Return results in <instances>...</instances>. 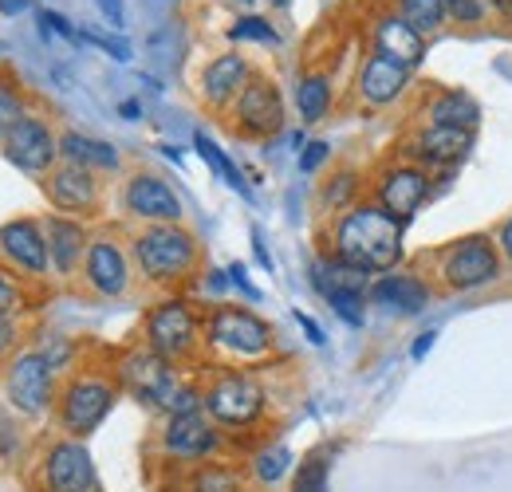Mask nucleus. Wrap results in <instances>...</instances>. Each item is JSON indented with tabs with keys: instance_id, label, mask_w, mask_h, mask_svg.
<instances>
[{
	"instance_id": "4be33fe9",
	"label": "nucleus",
	"mask_w": 512,
	"mask_h": 492,
	"mask_svg": "<svg viewBox=\"0 0 512 492\" xmlns=\"http://www.w3.org/2000/svg\"><path fill=\"white\" fill-rule=\"evenodd\" d=\"M44 237H48V256H52V272L67 280L83 268V256L91 245V233L79 217H64V213H48L44 217Z\"/></svg>"
},
{
	"instance_id": "7ed1b4c3",
	"label": "nucleus",
	"mask_w": 512,
	"mask_h": 492,
	"mask_svg": "<svg viewBox=\"0 0 512 492\" xmlns=\"http://www.w3.org/2000/svg\"><path fill=\"white\" fill-rule=\"evenodd\" d=\"M119 394H123V386H119L115 370L111 374H103V370L71 374L64 382V390H60V398H56V422H60L64 437L83 441L87 433L99 430L107 422V414L115 410Z\"/></svg>"
},
{
	"instance_id": "bb28decb",
	"label": "nucleus",
	"mask_w": 512,
	"mask_h": 492,
	"mask_svg": "<svg viewBox=\"0 0 512 492\" xmlns=\"http://www.w3.org/2000/svg\"><path fill=\"white\" fill-rule=\"evenodd\" d=\"M182 492H245V473L225 461H201L182 481Z\"/></svg>"
},
{
	"instance_id": "0eeeda50",
	"label": "nucleus",
	"mask_w": 512,
	"mask_h": 492,
	"mask_svg": "<svg viewBox=\"0 0 512 492\" xmlns=\"http://www.w3.org/2000/svg\"><path fill=\"white\" fill-rule=\"evenodd\" d=\"M142 339L154 355H162L166 363L182 367L197 355V347L205 343L201 335V319L190 308V300L182 296H166L158 300L154 308L146 311V323H142Z\"/></svg>"
},
{
	"instance_id": "a211bd4d",
	"label": "nucleus",
	"mask_w": 512,
	"mask_h": 492,
	"mask_svg": "<svg viewBox=\"0 0 512 492\" xmlns=\"http://www.w3.org/2000/svg\"><path fill=\"white\" fill-rule=\"evenodd\" d=\"M123 209L142 225H182V197L158 174H134L123 185Z\"/></svg>"
},
{
	"instance_id": "473e14b6",
	"label": "nucleus",
	"mask_w": 512,
	"mask_h": 492,
	"mask_svg": "<svg viewBox=\"0 0 512 492\" xmlns=\"http://www.w3.org/2000/svg\"><path fill=\"white\" fill-rule=\"evenodd\" d=\"M398 12H402V20H410L422 36H430V32H438L442 24H446V0H398Z\"/></svg>"
},
{
	"instance_id": "4c0bfd02",
	"label": "nucleus",
	"mask_w": 512,
	"mask_h": 492,
	"mask_svg": "<svg viewBox=\"0 0 512 492\" xmlns=\"http://www.w3.org/2000/svg\"><path fill=\"white\" fill-rule=\"evenodd\" d=\"M20 308H24V280L0 264V315H12Z\"/></svg>"
},
{
	"instance_id": "f704fd0d",
	"label": "nucleus",
	"mask_w": 512,
	"mask_h": 492,
	"mask_svg": "<svg viewBox=\"0 0 512 492\" xmlns=\"http://www.w3.org/2000/svg\"><path fill=\"white\" fill-rule=\"evenodd\" d=\"M323 300L347 327H363V319H367V292H331Z\"/></svg>"
},
{
	"instance_id": "c9c22d12",
	"label": "nucleus",
	"mask_w": 512,
	"mask_h": 492,
	"mask_svg": "<svg viewBox=\"0 0 512 492\" xmlns=\"http://www.w3.org/2000/svg\"><path fill=\"white\" fill-rule=\"evenodd\" d=\"M229 40H256V44L276 48V44H280V32H276L264 16H241V20L229 28Z\"/></svg>"
},
{
	"instance_id": "72a5a7b5",
	"label": "nucleus",
	"mask_w": 512,
	"mask_h": 492,
	"mask_svg": "<svg viewBox=\"0 0 512 492\" xmlns=\"http://www.w3.org/2000/svg\"><path fill=\"white\" fill-rule=\"evenodd\" d=\"M32 351H40V355H44V363L56 370V374L71 367V359H75V343H71L67 335H60V331H40Z\"/></svg>"
},
{
	"instance_id": "ea45409f",
	"label": "nucleus",
	"mask_w": 512,
	"mask_h": 492,
	"mask_svg": "<svg viewBox=\"0 0 512 492\" xmlns=\"http://www.w3.org/2000/svg\"><path fill=\"white\" fill-rule=\"evenodd\" d=\"M52 32L56 36H64L67 44H79V28L75 24H67L60 12H52V8H40V36L44 40H52Z\"/></svg>"
},
{
	"instance_id": "f8f14e48",
	"label": "nucleus",
	"mask_w": 512,
	"mask_h": 492,
	"mask_svg": "<svg viewBox=\"0 0 512 492\" xmlns=\"http://www.w3.org/2000/svg\"><path fill=\"white\" fill-rule=\"evenodd\" d=\"M83 284L99 296V300H119L130 292V280H134V256L119 245V237L111 233H99L91 237L87 256H83V268H79Z\"/></svg>"
},
{
	"instance_id": "dca6fc26",
	"label": "nucleus",
	"mask_w": 512,
	"mask_h": 492,
	"mask_svg": "<svg viewBox=\"0 0 512 492\" xmlns=\"http://www.w3.org/2000/svg\"><path fill=\"white\" fill-rule=\"evenodd\" d=\"M233 126L245 138H272L284 130V95L276 87V79L256 75L245 83V91L233 103Z\"/></svg>"
},
{
	"instance_id": "cd10ccee",
	"label": "nucleus",
	"mask_w": 512,
	"mask_h": 492,
	"mask_svg": "<svg viewBox=\"0 0 512 492\" xmlns=\"http://www.w3.org/2000/svg\"><path fill=\"white\" fill-rule=\"evenodd\" d=\"M193 150L201 154V162H205L221 182L229 185V189H237L245 201H253V189H249V182H245L241 166H237V162H233V158H229V154H225V150H221L205 130H197V134H193Z\"/></svg>"
},
{
	"instance_id": "58836bf2",
	"label": "nucleus",
	"mask_w": 512,
	"mask_h": 492,
	"mask_svg": "<svg viewBox=\"0 0 512 492\" xmlns=\"http://www.w3.org/2000/svg\"><path fill=\"white\" fill-rule=\"evenodd\" d=\"M79 40H83V44L103 48L111 60H119V63L130 60V44L123 40V36H107V32H95V28H79Z\"/></svg>"
},
{
	"instance_id": "9d476101",
	"label": "nucleus",
	"mask_w": 512,
	"mask_h": 492,
	"mask_svg": "<svg viewBox=\"0 0 512 492\" xmlns=\"http://www.w3.org/2000/svg\"><path fill=\"white\" fill-rule=\"evenodd\" d=\"M4 394L8 406L20 410L24 418H44L56 406V370L44 363L40 351H20L4 374Z\"/></svg>"
},
{
	"instance_id": "ddd939ff",
	"label": "nucleus",
	"mask_w": 512,
	"mask_h": 492,
	"mask_svg": "<svg viewBox=\"0 0 512 492\" xmlns=\"http://www.w3.org/2000/svg\"><path fill=\"white\" fill-rule=\"evenodd\" d=\"M0 150L20 174H52L60 162V134L48 126V119L24 115L0 138Z\"/></svg>"
},
{
	"instance_id": "423d86ee",
	"label": "nucleus",
	"mask_w": 512,
	"mask_h": 492,
	"mask_svg": "<svg viewBox=\"0 0 512 492\" xmlns=\"http://www.w3.org/2000/svg\"><path fill=\"white\" fill-rule=\"evenodd\" d=\"M201 335L209 351L233 363H253L272 351V327L253 308H241V304H217L201 319Z\"/></svg>"
},
{
	"instance_id": "9b49d317",
	"label": "nucleus",
	"mask_w": 512,
	"mask_h": 492,
	"mask_svg": "<svg viewBox=\"0 0 512 492\" xmlns=\"http://www.w3.org/2000/svg\"><path fill=\"white\" fill-rule=\"evenodd\" d=\"M40 492H103L91 449L79 437H60L44 449L40 461Z\"/></svg>"
},
{
	"instance_id": "6ab92c4d",
	"label": "nucleus",
	"mask_w": 512,
	"mask_h": 492,
	"mask_svg": "<svg viewBox=\"0 0 512 492\" xmlns=\"http://www.w3.org/2000/svg\"><path fill=\"white\" fill-rule=\"evenodd\" d=\"M367 300H371L375 308H383L386 315L410 319V315L430 308L434 288H430V280H422L418 272H383V276L371 280Z\"/></svg>"
},
{
	"instance_id": "a878e982",
	"label": "nucleus",
	"mask_w": 512,
	"mask_h": 492,
	"mask_svg": "<svg viewBox=\"0 0 512 492\" xmlns=\"http://www.w3.org/2000/svg\"><path fill=\"white\" fill-rule=\"evenodd\" d=\"M60 158L71 166H83V170H103V174H115L123 166V154L103 142V138H91V134H79V130H67L60 134Z\"/></svg>"
},
{
	"instance_id": "8fccbe9b",
	"label": "nucleus",
	"mask_w": 512,
	"mask_h": 492,
	"mask_svg": "<svg viewBox=\"0 0 512 492\" xmlns=\"http://www.w3.org/2000/svg\"><path fill=\"white\" fill-rule=\"evenodd\" d=\"M20 339V327H16V319L12 315H0V355L12 347Z\"/></svg>"
},
{
	"instance_id": "7c9ffc66",
	"label": "nucleus",
	"mask_w": 512,
	"mask_h": 492,
	"mask_svg": "<svg viewBox=\"0 0 512 492\" xmlns=\"http://www.w3.org/2000/svg\"><path fill=\"white\" fill-rule=\"evenodd\" d=\"M292 492H331V457H327L323 449L308 453V457L296 465Z\"/></svg>"
},
{
	"instance_id": "37998d69",
	"label": "nucleus",
	"mask_w": 512,
	"mask_h": 492,
	"mask_svg": "<svg viewBox=\"0 0 512 492\" xmlns=\"http://www.w3.org/2000/svg\"><path fill=\"white\" fill-rule=\"evenodd\" d=\"M225 272H229V288H237V292H241L245 300H253V304L260 300V288H256L253 280H249V268H245L241 260H233Z\"/></svg>"
},
{
	"instance_id": "e433bc0d",
	"label": "nucleus",
	"mask_w": 512,
	"mask_h": 492,
	"mask_svg": "<svg viewBox=\"0 0 512 492\" xmlns=\"http://www.w3.org/2000/svg\"><path fill=\"white\" fill-rule=\"evenodd\" d=\"M28 115V107H24V95L12 87V83H4L0 79V138L12 130V126L20 123Z\"/></svg>"
},
{
	"instance_id": "f257e3e1",
	"label": "nucleus",
	"mask_w": 512,
	"mask_h": 492,
	"mask_svg": "<svg viewBox=\"0 0 512 492\" xmlns=\"http://www.w3.org/2000/svg\"><path fill=\"white\" fill-rule=\"evenodd\" d=\"M402 237H406V221L386 213L379 201H359L335 217L327 252L371 276H383L394 272L402 260Z\"/></svg>"
},
{
	"instance_id": "39448f33",
	"label": "nucleus",
	"mask_w": 512,
	"mask_h": 492,
	"mask_svg": "<svg viewBox=\"0 0 512 492\" xmlns=\"http://www.w3.org/2000/svg\"><path fill=\"white\" fill-rule=\"evenodd\" d=\"M434 276L446 292H481L505 276V256L493 233H465L438 252Z\"/></svg>"
},
{
	"instance_id": "3c124183",
	"label": "nucleus",
	"mask_w": 512,
	"mask_h": 492,
	"mask_svg": "<svg viewBox=\"0 0 512 492\" xmlns=\"http://www.w3.org/2000/svg\"><path fill=\"white\" fill-rule=\"evenodd\" d=\"M205 288H209L213 296H221V292L229 288V272H225V268H209V276H205Z\"/></svg>"
},
{
	"instance_id": "5fc2aeb1",
	"label": "nucleus",
	"mask_w": 512,
	"mask_h": 492,
	"mask_svg": "<svg viewBox=\"0 0 512 492\" xmlns=\"http://www.w3.org/2000/svg\"><path fill=\"white\" fill-rule=\"evenodd\" d=\"M276 4H288V0H276Z\"/></svg>"
},
{
	"instance_id": "6e6d98bb",
	"label": "nucleus",
	"mask_w": 512,
	"mask_h": 492,
	"mask_svg": "<svg viewBox=\"0 0 512 492\" xmlns=\"http://www.w3.org/2000/svg\"><path fill=\"white\" fill-rule=\"evenodd\" d=\"M245 4H249V0H245Z\"/></svg>"
},
{
	"instance_id": "09e8293b",
	"label": "nucleus",
	"mask_w": 512,
	"mask_h": 492,
	"mask_svg": "<svg viewBox=\"0 0 512 492\" xmlns=\"http://www.w3.org/2000/svg\"><path fill=\"white\" fill-rule=\"evenodd\" d=\"M249 237H253V256H256V264H260L264 272H272L276 264H272V252H268V245H264V233H260V229L253 225V233H249Z\"/></svg>"
},
{
	"instance_id": "79ce46f5",
	"label": "nucleus",
	"mask_w": 512,
	"mask_h": 492,
	"mask_svg": "<svg viewBox=\"0 0 512 492\" xmlns=\"http://www.w3.org/2000/svg\"><path fill=\"white\" fill-rule=\"evenodd\" d=\"M327 158H331V146H327L323 138L308 142V146L300 150V174H316V170H320Z\"/></svg>"
},
{
	"instance_id": "2eb2a0df",
	"label": "nucleus",
	"mask_w": 512,
	"mask_h": 492,
	"mask_svg": "<svg viewBox=\"0 0 512 492\" xmlns=\"http://www.w3.org/2000/svg\"><path fill=\"white\" fill-rule=\"evenodd\" d=\"M430 193H434L430 189V170H422V166H414L406 158H394L375 174V197L371 201H379L386 213H394L398 221H410L426 205Z\"/></svg>"
},
{
	"instance_id": "a18cd8bd",
	"label": "nucleus",
	"mask_w": 512,
	"mask_h": 492,
	"mask_svg": "<svg viewBox=\"0 0 512 492\" xmlns=\"http://www.w3.org/2000/svg\"><path fill=\"white\" fill-rule=\"evenodd\" d=\"M99 4V12H103V20L111 24V28H123L127 24V12H123V0H95Z\"/></svg>"
},
{
	"instance_id": "1a4fd4ad",
	"label": "nucleus",
	"mask_w": 512,
	"mask_h": 492,
	"mask_svg": "<svg viewBox=\"0 0 512 492\" xmlns=\"http://www.w3.org/2000/svg\"><path fill=\"white\" fill-rule=\"evenodd\" d=\"M225 445V430L205 414V410H193V414H170L166 426L158 433V449L166 461L174 465H201V461H213Z\"/></svg>"
},
{
	"instance_id": "4468645a",
	"label": "nucleus",
	"mask_w": 512,
	"mask_h": 492,
	"mask_svg": "<svg viewBox=\"0 0 512 492\" xmlns=\"http://www.w3.org/2000/svg\"><path fill=\"white\" fill-rule=\"evenodd\" d=\"M0 264L12 268L20 280H44V276L52 272L44 221H36V217H16V221L0 225Z\"/></svg>"
},
{
	"instance_id": "f3484780",
	"label": "nucleus",
	"mask_w": 512,
	"mask_h": 492,
	"mask_svg": "<svg viewBox=\"0 0 512 492\" xmlns=\"http://www.w3.org/2000/svg\"><path fill=\"white\" fill-rule=\"evenodd\" d=\"M469 150H473V130H453V126H422L402 142V158L422 170H453L469 158Z\"/></svg>"
},
{
	"instance_id": "393cba45",
	"label": "nucleus",
	"mask_w": 512,
	"mask_h": 492,
	"mask_svg": "<svg viewBox=\"0 0 512 492\" xmlns=\"http://www.w3.org/2000/svg\"><path fill=\"white\" fill-rule=\"evenodd\" d=\"M481 107L469 91L461 87H442L426 99V126H453V130H477Z\"/></svg>"
},
{
	"instance_id": "6e6552de",
	"label": "nucleus",
	"mask_w": 512,
	"mask_h": 492,
	"mask_svg": "<svg viewBox=\"0 0 512 492\" xmlns=\"http://www.w3.org/2000/svg\"><path fill=\"white\" fill-rule=\"evenodd\" d=\"M115 378H119V386H123L127 394H134L142 406H150V410H158V414L170 410L178 386L186 382V378H178V367H174V363H166L162 355H154L146 343L127 351V355H119Z\"/></svg>"
},
{
	"instance_id": "f03ea898",
	"label": "nucleus",
	"mask_w": 512,
	"mask_h": 492,
	"mask_svg": "<svg viewBox=\"0 0 512 492\" xmlns=\"http://www.w3.org/2000/svg\"><path fill=\"white\" fill-rule=\"evenodd\" d=\"M130 256H134V268L146 284L174 288V284L193 276L201 248H197V237L182 225H146L134 233Z\"/></svg>"
},
{
	"instance_id": "5701e85b",
	"label": "nucleus",
	"mask_w": 512,
	"mask_h": 492,
	"mask_svg": "<svg viewBox=\"0 0 512 492\" xmlns=\"http://www.w3.org/2000/svg\"><path fill=\"white\" fill-rule=\"evenodd\" d=\"M249 79H253L249 60L241 52H225V56L205 63V71H201V99L209 107H233Z\"/></svg>"
},
{
	"instance_id": "20e7f679",
	"label": "nucleus",
	"mask_w": 512,
	"mask_h": 492,
	"mask_svg": "<svg viewBox=\"0 0 512 492\" xmlns=\"http://www.w3.org/2000/svg\"><path fill=\"white\" fill-rule=\"evenodd\" d=\"M205 414L225 433L253 430L268 414V390L256 382L249 370L221 367L205 386H201Z\"/></svg>"
},
{
	"instance_id": "603ef678",
	"label": "nucleus",
	"mask_w": 512,
	"mask_h": 492,
	"mask_svg": "<svg viewBox=\"0 0 512 492\" xmlns=\"http://www.w3.org/2000/svg\"><path fill=\"white\" fill-rule=\"evenodd\" d=\"M119 115L130 119V123H134V119H142V103H138V99H123V103H119Z\"/></svg>"
},
{
	"instance_id": "c85d7f7f",
	"label": "nucleus",
	"mask_w": 512,
	"mask_h": 492,
	"mask_svg": "<svg viewBox=\"0 0 512 492\" xmlns=\"http://www.w3.org/2000/svg\"><path fill=\"white\" fill-rule=\"evenodd\" d=\"M331 99H335L331 95V79L323 71L300 75V83H296V111H300L304 123H323L331 115Z\"/></svg>"
},
{
	"instance_id": "b1692460",
	"label": "nucleus",
	"mask_w": 512,
	"mask_h": 492,
	"mask_svg": "<svg viewBox=\"0 0 512 492\" xmlns=\"http://www.w3.org/2000/svg\"><path fill=\"white\" fill-rule=\"evenodd\" d=\"M375 52H383V56L414 71L426 60V36L410 20H402V12H386L375 20Z\"/></svg>"
},
{
	"instance_id": "c03bdc74",
	"label": "nucleus",
	"mask_w": 512,
	"mask_h": 492,
	"mask_svg": "<svg viewBox=\"0 0 512 492\" xmlns=\"http://www.w3.org/2000/svg\"><path fill=\"white\" fill-rule=\"evenodd\" d=\"M292 319L300 323V331L308 335V343H316V347H323V343H327V335H323V327H320V323H316V319H312V315H308V311H292Z\"/></svg>"
},
{
	"instance_id": "864d4df0",
	"label": "nucleus",
	"mask_w": 512,
	"mask_h": 492,
	"mask_svg": "<svg viewBox=\"0 0 512 492\" xmlns=\"http://www.w3.org/2000/svg\"><path fill=\"white\" fill-rule=\"evenodd\" d=\"M28 4H32V0H0V12H4V16H12V12H24Z\"/></svg>"
},
{
	"instance_id": "de8ad7c7",
	"label": "nucleus",
	"mask_w": 512,
	"mask_h": 492,
	"mask_svg": "<svg viewBox=\"0 0 512 492\" xmlns=\"http://www.w3.org/2000/svg\"><path fill=\"white\" fill-rule=\"evenodd\" d=\"M493 241L501 248V256H505V264H512V213L497 225V233H493Z\"/></svg>"
},
{
	"instance_id": "aec40b11",
	"label": "nucleus",
	"mask_w": 512,
	"mask_h": 492,
	"mask_svg": "<svg viewBox=\"0 0 512 492\" xmlns=\"http://www.w3.org/2000/svg\"><path fill=\"white\" fill-rule=\"evenodd\" d=\"M48 201L64 217H87L99 205V178L91 170H83V166L64 162V166H56L48 174Z\"/></svg>"
},
{
	"instance_id": "2f4dec72",
	"label": "nucleus",
	"mask_w": 512,
	"mask_h": 492,
	"mask_svg": "<svg viewBox=\"0 0 512 492\" xmlns=\"http://www.w3.org/2000/svg\"><path fill=\"white\" fill-rule=\"evenodd\" d=\"M320 205L327 213H347L351 205H359V174L355 170H339L335 178H327Z\"/></svg>"
},
{
	"instance_id": "49530a36",
	"label": "nucleus",
	"mask_w": 512,
	"mask_h": 492,
	"mask_svg": "<svg viewBox=\"0 0 512 492\" xmlns=\"http://www.w3.org/2000/svg\"><path fill=\"white\" fill-rule=\"evenodd\" d=\"M434 343H438V331H434V327H430V331H422V335L414 339V347H410V359H414V363H422V359L434 351Z\"/></svg>"
},
{
	"instance_id": "412c9836",
	"label": "nucleus",
	"mask_w": 512,
	"mask_h": 492,
	"mask_svg": "<svg viewBox=\"0 0 512 492\" xmlns=\"http://www.w3.org/2000/svg\"><path fill=\"white\" fill-rule=\"evenodd\" d=\"M410 87V67H402L398 60H390L383 52H371L363 67H359V79H355V91L367 107H390L406 95Z\"/></svg>"
},
{
	"instance_id": "a19ab883",
	"label": "nucleus",
	"mask_w": 512,
	"mask_h": 492,
	"mask_svg": "<svg viewBox=\"0 0 512 492\" xmlns=\"http://www.w3.org/2000/svg\"><path fill=\"white\" fill-rule=\"evenodd\" d=\"M446 16L457 24H481L485 20V0H446Z\"/></svg>"
},
{
	"instance_id": "c756f323",
	"label": "nucleus",
	"mask_w": 512,
	"mask_h": 492,
	"mask_svg": "<svg viewBox=\"0 0 512 492\" xmlns=\"http://www.w3.org/2000/svg\"><path fill=\"white\" fill-rule=\"evenodd\" d=\"M292 465H296V457H292L288 445H264V449H256L253 453V477L260 481V485H276V481H284V477L292 473Z\"/></svg>"
}]
</instances>
